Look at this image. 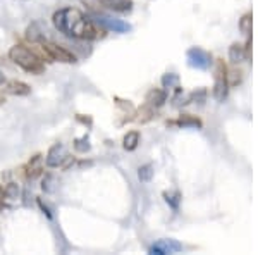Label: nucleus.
<instances>
[{"mask_svg":"<svg viewBox=\"0 0 258 255\" xmlns=\"http://www.w3.org/2000/svg\"><path fill=\"white\" fill-rule=\"evenodd\" d=\"M164 196H165V200H167V202L170 203V206H172L174 209H177V203H179V195H177V193H176V195H169V193H165Z\"/></svg>","mask_w":258,"mask_h":255,"instance_id":"nucleus-21","label":"nucleus"},{"mask_svg":"<svg viewBox=\"0 0 258 255\" xmlns=\"http://www.w3.org/2000/svg\"><path fill=\"white\" fill-rule=\"evenodd\" d=\"M227 74H226V66L222 61L217 62V74H215V85H214V97L217 102H222L227 97Z\"/></svg>","mask_w":258,"mask_h":255,"instance_id":"nucleus-6","label":"nucleus"},{"mask_svg":"<svg viewBox=\"0 0 258 255\" xmlns=\"http://www.w3.org/2000/svg\"><path fill=\"white\" fill-rule=\"evenodd\" d=\"M138 143H140L138 131H129L122 140V147H124V150H127V152H133V150L138 147Z\"/></svg>","mask_w":258,"mask_h":255,"instance_id":"nucleus-13","label":"nucleus"},{"mask_svg":"<svg viewBox=\"0 0 258 255\" xmlns=\"http://www.w3.org/2000/svg\"><path fill=\"white\" fill-rule=\"evenodd\" d=\"M167 100V93L164 90H159V88H153L148 91L147 95V102L150 104L152 107H162Z\"/></svg>","mask_w":258,"mask_h":255,"instance_id":"nucleus-11","label":"nucleus"},{"mask_svg":"<svg viewBox=\"0 0 258 255\" xmlns=\"http://www.w3.org/2000/svg\"><path fill=\"white\" fill-rule=\"evenodd\" d=\"M52 23L55 30L74 40H95L98 38V30L93 21H90L81 11L66 7L53 14Z\"/></svg>","mask_w":258,"mask_h":255,"instance_id":"nucleus-1","label":"nucleus"},{"mask_svg":"<svg viewBox=\"0 0 258 255\" xmlns=\"http://www.w3.org/2000/svg\"><path fill=\"white\" fill-rule=\"evenodd\" d=\"M68 159H69V156H68V150H66V147L60 143H57L48 150L47 157H45V162H47L48 167H59V166L64 164Z\"/></svg>","mask_w":258,"mask_h":255,"instance_id":"nucleus-7","label":"nucleus"},{"mask_svg":"<svg viewBox=\"0 0 258 255\" xmlns=\"http://www.w3.org/2000/svg\"><path fill=\"white\" fill-rule=\"evenodd\" d=\"M85 6H88L90 9H100L102 7V4H100V0H81Z\"/></svg>","mask_w":258,"mask_h":255,"instance_id":"nucleus-22","label":"nucleus"},{"mask_svg":"<svg viewBox=\"0 0 258 255\" xmlns=\"http://www.w3.org/2000/svg\"><path fill=\"white\" fill-rule=\"evenodd\" d=\"M186 59H188V64L195 69H209L212 66V56L200 47L189 48L186 54Z\"/></svg>","mask_w":258,"mask_h":255,"instance_id":"nucleus-5","label":"nucleus"},{"mask_svg":"<svg viewBox=\"0 0 258 255\" xmlns=\"http://www.w3.org/2000/svg\"><path fill=\"white\" fill-rule=\"evenodd\" d=\"M239 30L243 33H248L251 31V14H244L243 18H241L239 21Z\"/></svg>","mask_w":258,"mask_h":255,"instance_id":"nucleus-17","label":"nucleus"},{"mask_svg":"<svg viewBox=\"0 0 258 255\" xmlns=\"http://www.w3.org/2000/svg\"><path fill=\"white\" fill-rule=\"evenodd\" d=\"M6 93L9 95H16V97H26V95L31 93V88L26 85V83L23 81H16V79H12V81H9L6 85Z\"/></svg>","mask_w":258,"mask_h":255,"instance_id":"nucleus-9","label":"nucleus"},{"mask_svg":"<svg viewBox=\"0 0 258 255\" xmlns=\"http://www.w3.org/2000/svg\"><path fill=\"white\" fill-rule=\"evenodd\" d=\"M9 59L14 62L16 66H19L21 69L30 74H41L45 71L43 61H41L35 52L28 50L26 47H23V45H14V47L9 50Z\"/></svg>","mask_w":258,"mask_h":255,"instance_id":"nucleus-2","label":"nucleus"},{"mask_svg":"<svg viewBox=\"0 0 258 255\" xmlns=\"http://www.w3.org/2000/svg\"><path fill=\"white\" fill-rule=\"evenodd\" d=\"M93 23L98 24L100 28L107 31H114V33H127L131 31V24L124 23L122 19H115L110 16H103V14H95L93 16Z\"/></svg>","mask_w":258,"mask_h":255,"instance_id":"nucleus-4","label":"nucleus"},{"mask_svg":"<svg viewBox=\"0 0 258 255\" xmlns=\"http://www.w3.org/2000/svg\"><path fill=\"white\" fill-rule=\"evenodd\" d=\"M181 250H182V245L176 240H159L150 248V252L157 253V255H167V253L181 252Z\"/></svg>","mask_w":258,"mask_h":255,"instance_id":"nucleus-8","label":"nucleus"},{"mask_svg":"<svg viewBox=\"0 0 258 255\" xmlns=\"http://www.w3.org/2000/svg\"><path fill=\"white\" fill-rule=\"evenodd\" d=\"M244 57H246V48L241 43H232L231 48H229V59H231V62L238 64V62L244 61Z\"/></svg>","mask_w":258,"mask_h":255,"instance_id":"nucleus-12","label":"nucleus"},{"mask_svg":"<svg viewBox=\"0 0 258 255\" xmlns=\"http://www.w3.org/2000/svg\"><path fill=\"white\" fill-rule=\"evenodd\" d=\"M40 43L48 59H52L55 62H64V64H74V62H76V56H74L73 52H69L68 48L60 47V45L53 43V41H48V40H41Z\"/></svg>","mask_w":258,"mask_h":255,"instance_id":"nucleus-3","label":"nucleus"},{"mask_svg":"<svg viewBox=\"0 0 258 255\" xmlns=\"http://www.w3.org/2000/svg\"><path fill=\"white\" fill-rule=\"evenodd\" d=\"M179 124H181V126H200V121L198 119H191V118H181V121H179Z\"/></svg>","mask_w":258,"mask_h":255,"instance_id":"nucleus-20","label":"nucleus"},{"mask_svg":"<svg viewBox=\"0 0 258 255\" xmlns=\"http://www.w3.org/2000/svg\"><path fill=\"white\" fill-rule=\"evenodd\" d=\"M26 38L30 41H33V43H40V41L43 40V35H41V30H40L38 24H31V26H28Z\"/></svg>","mask_w":258,"mask_h":255,"instance_id":"nucleus-14","label":"nucleus"},{"mask_svg":"<svg viewBox=\"0 0 258 255\" xmlns=\"http://www.w3.org/2000/svg\"><path fill=\"white\" fill-rule=\"evenodd\" d=\"M74 148H76L78 152H81V154L88 152V150L91 148V145H90V140H88V136L78 138V140L74 141Z\"/></svg>","mask_w":258,"mask_h":255,"instance_id":"nucleus-16","label":"nucleus"},{"mask_svg":"<svg viewBox=\"0 0 258 255\" xmlns=\"http://www.w3.org/2000/svg\"><path fill=\"white\" fill-rule=\"evenodd\" d=\"M138 178L141 183H148L153 178V166L152 164H145L138 169Z\"/></svg>","mask_w":258,"mask_h":255,"instance_id":"nucleus-15","label":"nucleus"},{"mask_svg":"<svg viewBox=\"0 0 258 255\" xmlns=\"http://www.w3.org/2000/svg\"><path fill=\"white\" fill-rule=\"evenodd\" d=\"M176 83H177V76H176V74H165V76L162 78V85H164L165 88H167V86L170 88V86H174Z\"/></svg>","mask_w":258,"mask_h":255,"instance_id":"nucleus-19","label":"nucleus"},{"mask_svg":"<svg viewBox=\"0 0 258 255\" xmlns=\"http://www.w3.org/2000/svg\"><path fill=\"white\" fill-rule=\"evenodd\" d=\"M43 190L45 191H52L53 186H52V176H47L43 179Z\"/></svg>","mask_w":258,"mask_h":255,"instance_id":"nucleus-23","label":"nucleus"},{"mask_svg":"<svg viewBox=\"0 0 258 255\" xmlns=\"http://www.w3.org/2000/svg\"><path fill=\"white\" fill-rule=\"evenodd\" d=\"M6 83V76H4V73L0 71V85H4Z\"/></svg>","mask_w":258,"mask_h":255,"instance_id":"nucleus-24","label":"nucleus"},{"mask_svg":"<svg viewBox=\"0 0 258 255\" xmlns=\"http://www.w3.org/2000/svg\"><path fill=\"white\" fill-rule=\"evenodd\" d=\"M18 195H19V188H18V185L11 183V185L6 188V196H7L9 200H14V198H18Z\"/></svg>","mask_w":258,"mask_h":255,"instance_id":"nucleus-18","label":"nucleus"},{"mask_svg":"<svg viewBox=\"0 0 258 255\" xmlns=\"http://www.w3.org/2000/svg\"><path fill=\"white\" fill-rule=\"evenodd\" d=\"M100 4H102V7H107V9L115 12H129L133 7L131 0H100Z\"/></svg>","mask_w":258,"mask_h":255,"instance_id":"nucleus-10","label":"nucleus"}]
</instances>
